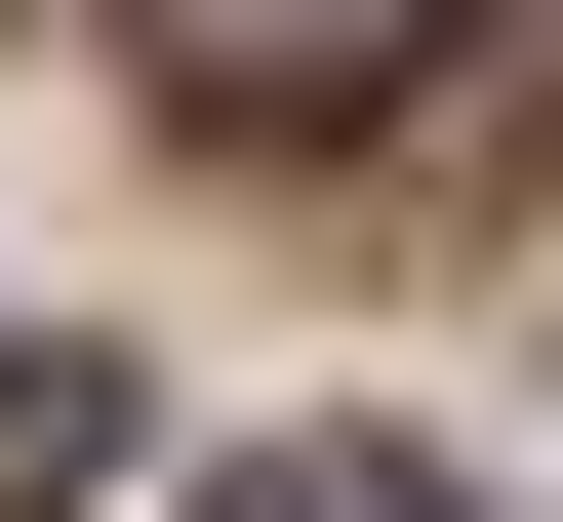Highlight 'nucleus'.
<instances>
[{
  "instance_id": "1",
  "label": "nucleus",
  "mask_w": 563,
  "mask_h": 522,
  "mask_svg": "<svg viewBox=\"0 0 563 522\" xmlns=\"http://www.w3.org/2000/svg\"><path fill=\"white\" fill-rule=\"evenodd\" d=\"M121 41H162V81H201V121H363V81H402V41H483V0H121Z\"/></svg>"
},
{
  "instance_id": "2",
  "label": "nucleus",
  "mask_w": 563,
  "mask_h": 522,
  "mask_svg": "<svg viewBox=\"0 0 563 522\" xmlns=\"http://www.w3.org/2000/svg\"><path fill=\"white\" fill-rule=\"evenodd\" d=\"M121 482V362H41V322H0V522H81Z\"/></svg>"
},
{
  "instance_id": "3",
  "label": "nucleus",
  "mask_w": 563,
  "mask_h": 522,
  "mask_svg": "<svg viewBox=\"0 0 563 522\" xmlns=\"http://www.w3.org/2000/svg\"><path fill=\"white\" fill-rule=\"evenodd\" d=\"M201 522H483V482H443V442H242Z\"/></svg>"
}]
</instances>
